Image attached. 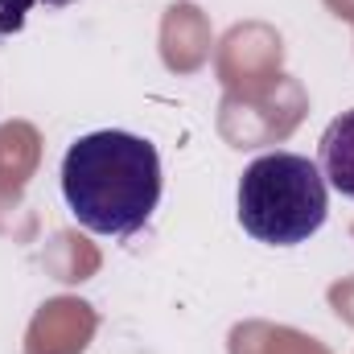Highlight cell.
<instances>
[{"mask_svg":"<svg viewBox=\"0 0 354 354\" xmlns=\"http://www.w3.org/2000/svg\"><path fill=\"white\" fill-rule=\"evenodd\" d=\"M62 198L87 231L128 239L161 202V157L145 136L120 128L79 136L62 157Z\"/></svg>","mask_w":354,"mask_h":354,"instance_id":"obj_1","label":"cell"},{"mask_svg":"<svg viewBox=\"0 0 354 354\" xmlns=\"http://www.w3.org/2000/svg\"><path fill=\"white\" fill-rule=\"evenodd\" d=\"M317 169H322V177H326L342 198H354V111H342V115L330 120V128L322 132Z\"/></svg>","mask_w":354,"mask_h":354,"instance_id":"obj_3","label":"cell"},{"mask_svg":"<svg viewBox=\"0 0 354 354\" xmlns=\"http://www.w3.org/2000/svg\"><path fill=\"white\" fill-rule=\"evenodd\" d=\"M326 214V177L301 153H264L239 177V223L260 243L297 248L322 231Z\"/></svg>","mask_w":354,"mask_h":354,"instance_id":"obj_2","label":"cell"}]
</instances>
